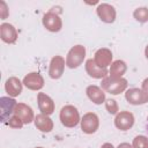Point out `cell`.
I'll return each instance as SVG.
<instances>
[{
  "instance_id": "1",
  "label": "cell",
  "mask_w": 148,
  "mask_h": 148,
  "mask_svg": "<svg viewBox=\"0 0 148 148\" xmlns=\"http://www.w3.org/2000/svg\"><path fill=\"white\" fill-rule=\"evenodd\" d=\"M127 80L124 77H111L106 76L102 80V89L111 95H118L124 92L127 88Z\"/></svg>"
},
{
  "instance_id": "2",
  "label": "cell",
  "mask_w": 148,
  "mask_h": 148,
  "mask_svg": "<svg viewBox=\"0 0 148 148\" xmlns=\"http://www.w3.org/2000/svg\"><path fill=\"white\" fill-rule=\"evenodd\" d=\"M59 118H60L61 124L65 127H68V128L75 127L81 121L77 109L74 105H71V104L69 105H65V106L61 108Z\"/></svg>"
},
{
  "instance_id": "3",
  "label": "cell",
  "mask_w": 148,
  "mask_h": 148,
  "mask_svg": "<svg viewBox=\"0 0 148 148\" xmlns=\"http://www.w3.org/2000/svg\"><path fill=\"white\" fill-rule=\"evenodd\" d=\"M86 58V47L81 44L74 45L67 53L66 65L69 68H77Z\"/></svg>"
},
{
  "instance_id": "4",
  "label": "cell",
  "mask_w": 148,
  "mask_h": 148,
  "mask_svg": "<svg viewBox=\"0 0 148 148\" xmlns=\"http://www.w3.org/2000/svg\"><path fill=\"white\" fill-rule=\"evenodd\" d=\"M80 123H81V130L86 134H92L99 127V119L97 114L94 112H88L83 114Z\"/></svg>"
},
{
  "instance_id": "5",
  "label": "cell",
  "mask_w": 148,
  "mask_h": 148,
  "mask_svg": "<svg viewBox=\"0 0 148 148\" xmlns=\"http://www.w3.org/2000/svg\"><path fill=\"white\" fill-rule=\"evenodd\" d=\"M42 22H43L44 28L51 32H58L62 28V21L60 18V16L56 13H52V12L45 13L43 15Z\"/></svg>"
},
{
  "instance_id": "6",
  "label": "cell",
  "mask_w": 148,
  "mask_h": 148,
  "mask_svg": "<svg viewBox=\"0 0 148 148\" xmlns=\"http://www.w3.org/2000/svg\"><path fill=\"white\" fill-rule=\"evenodd\" d=\"M17 103L14 98L10 97H1L0 98V116H1V120L3 123H7V120L14 114L15 112V108H16Z\"/></svg>"
},
{
  "instance_id": "7",
  "label": "cell",
  "mask_w": 148,
  "mask_h": 148,
  "mask_svg": "<svg viewBox=\"0 0 148 148\" xmlns=\"http://www.w3.org/2000/svg\"><path fill=\"white\" fill-rule=\"evenodd\" d=\"M125 98L130 104L133 105H142L148 103V94H146L142 89L131 88L125 92Z\"/></svg>"
},
{
  "instance_id": "8",
  "label": "cell",
  "mask_w": 148,
  "mask_h": 148,
  "mask_svg": "<svg viewBox=\"0 0 148 148\" xmlns=\"http://www.w3.org/2000/svg\"><path fill=\"white\" fill-rule=\"evenodd\" d=\"M134 125V116L130 111H120L116 114L114 126L120 131H127Z\"/></svg>"
},
{
  "instance_id": "9",
  "label": "cell",
  "mask_w": 148,
  "mask_h": 148,
  "mask_svg": "<svg viewBox=\"0 0 148 148\" xmlns=\"http://www.w3.org/2000/svg\"><path fill=\"white\" fill-rule=\"evenodd\" d=\"M96 13L104 23H113L117 16L114 7L109 3H99L96 8Z\"/></svg>"
},
{
  "instance_id": "10",
  "label": "cell",
  "mask_w": 148,
  "mask_h": 148,
  "mask_svg": "<svg viewBox=\"0 0 148 148\" xmlns=\"http://www.w3.org/2000/svg\"><path fill=\"white\" fill-rule=\"evenodd\" d=\"M65 59L61 57V56H54L52 59H51V62H50V68H49V75L51 79H60L64 74V71H65Z\"/></svg>"
},
{
  "instance_id": "11",
  "label": "cell",
  "mask_w": 148,
  "mask_h": 148,
  "mask_svg": "<svg viewBox=\"0 0 148 148\" xmlns=\"http://www.w3.org/2000/svg\"><path fill=\"white\" fill-rule=\"evenodd\" d=\"M23 84L30 90H40L44 87V79L38 72H31L23 77Z\"/></svg>"
},
{
  "instance_id": "12",
  "label": "cell",
  "mask_w": 148,
  "mask_h": 148,
  "mask_svg": "<svg viewBox=\"0 0 148 148\" xmlns=\"http://www.w3.org/2000/svg\"><path fill=\"white\" fill-rule=\"evenodd\" d=\"M94 61L101 68H106L112 64V52L106 47L98 49L94 54Z\"/></svg>"
},
{
  "instance_id": "13",
  "label": "cell",
  "mask_w": 148,
  "mask_h": 148,
  "mask_svg": "<svg viewBox=\"0 0 148 148\" xmlns=\"http://www.w3.org/2000/svg\"><path fill=\"white\" fill-rule=\"evenodd\" d=\"M37 102H38V108H39V110L43 114L50 116L54 112V109H56L54 102L49 95H46L44 92H38Z\"/></svg>"
},
{
  "instance_id": "14",
  "label": "cell",
  "mask_w": 148,
  "mask_h": 148,
  "mask_svg": "<svg viewBox=\"0 0 148 148\" xmlns=\"http://www.w3.org/2000/svg\"><path fill=\"white\" fill-rule=\"evenodd\" d=\"M0 37L7 44H14L17 39V31L10 23H2L0 25Z\"/></svg>"
},
{
  "instance_id": "15",
  "label": "cell",
  "mask_w": 148,
  "mask_h": 148,
  "mask_svg": "<svg viewBox=\"0 0 148 148\" xmlns=\"http://www.w3.org/2000/svg\"><path fill=\"white\" fill-rule=\"evenodd\" d=\"M14 114H16L23 121L24 125L25 124H30L32 120H35V116H34L32 109L29 105L24 104V103H17Z\"/></svg>"
},
{
  "instance_id": "16",
  "label": "cell",
  "mask_w": 148,
  "mask_h": 148,
  "mask_svg": "<svg viewBox=\"0 0 148 148\" xmlns=\"http://www.w3.org/2000/svg\"><path fill=\"white\" fill-rule=\"evenodd\" d=\"M86 72L90 77L94 79H105L108 76V69L98 67L94 59H88L86 61Z\"/></svg>"
},
{
  "instance_id": "17",
  "label": "cell",
  "mask_w": 148,
  "mask_h": 148,
  "mask_svg": "<svg viewBox=\"0 0 148 148\" xmlns=\"http://www.w3.org/2000/svg\"><path fill=\"white\" fill-rule=\"evenodd\" d=\"M22 86H23V82H21L18 77L10 76L7 79L5 83V89L10 97H16L22 92Z\"/></svg>"
},
{
  "instance_id": "18",
  "label": "cell",
  "mask_w": 148,
  "mask_h": 148,
  "mask_svg": "<svg viewBox=\"0 0 148 148\" xmlns=\"http://www.w3.org/2000/svg\"><path fill=\"white\" fill-rule=\"evenodd\" d=\"M86 92H87L88 98L95 104H102V103L105 102V92H104V90L102 88L95 86V84L88 86L87 89H86Z\"/></svg>"
},
{
  "instance_id": "19",
  "label": "cell",
  "mask_w": 148,
  "mask_h": 148,
  "mask_svg": "<svg viewBox=\"0 0 148 148\" xmlns=\"http://www.w3.org/2000/svg\"><path fill=\"white\" fill-rule=\"evenodd\" d=\"M35 126L37 127V130H39L40 132H44V133H49L53 130V121L52 119L46 116V114H43V113H39L35 117Z\"/></svg>"
},
{
  "instance_id": "20",
  "label": "cell",
  "mask_w": 148,
  "mask_h": 148,
  "mask_svg": "<svg viewBox=\"0 0 148 148\" xmlns=\"http://www.w3.org/2000/svg\"><path fill=\"white\" fill-rule=\"evenodd\" d=\"M127 71V65L123 60H116L110 66V76L111 77H123V75Z\"/></svg>"
},
{
  "instance_id": "21",
  "label": "cell",
  "mask_w": 148,
  "mask_h": 148,
  "mask_svg": "<svg viewBox=\"0 0 148 148\" xmlns=\"http://www.w3.org/2000/svg\"><path fill=\"white\" fill-rule=\"evenodd\" d=\"M133 17L141 23L148 22V8L147 7H139L134 9L133 12Z\"/></svg>"
},
{
  "instance_id": "22",
  "label": "cell",
  "mask_w": 148,
  "mask_h": 148,
  "mask_svg": "<svg viewBox=\"0 0 148 148\" xmlns=\"http://www.w3.org/2000/svg\"><path fill=\"white\" fill-rule=\"evenodd\" d=\"M132 147L133 148H148V138L145 135L135 136L133 140Z\"/></svg>"
},
{
  "instance_id": "23",
  "label": "cell",
  "mask_w": 148,
  "mask_h": 148,
  "mask_svg": "<svg viewBox=\"0 0 148 148\" xmlns=\"http://www.w3.org/2000/svg\"><path fill=\"white\" fill-rule=\"evenodd\" d=\"M105 109L106 111L110 113V114H117L118 111H119V108H118V104L114 99H105Z\"/></svg>"
},
{
  "instance_id": "24",
  "label": "cell",
  "mask_w": 148,
  "mask_h": 148,
  "mask_svg": "<svg viewBox=\"0 0 148 148\" xmlns=\"http://www.w3.org/2000/svg\"><path fill=\"white\" fill-rule=\"evenodd\" d=\"M9 127H12V128H22L23 127V121L16 116V114H13L8 120H7V123H6Z\"/></svg>"
},
{
  "instance_id": "25",
  "label": "cell",
  "mask_w": 148,
  "mask_h": 148,
  "mask_svg": "<svg viewBox=\"0 0 148 148\" xmlns=\"http://www.w3.org/2000/svg\"><path fill=\"white\" fill-rule=\"evenodd\" d=\"M0 16H1L2 20L7 18V16H8V7H7V3L3 0L0 1Z\"/></svg>"
},
{
  "instance_id": "26",
  "label": "cell",
  "mask_w": 148,
  "mask_h": 148,
  "mask_svg": "<svg viewBox=\"0 0 148 148\" xmlns=\"http://www.w3.org/2000/svg\"><path fill=\"white\" fill-rule=\"evenodd\" d=\"M141 89H142L146 94H148V77L142 81V83H141Z\"/></svg>"
},
{
  "instance_id": "27",
  "label": "cell",
  "mask_w": 148,
  "mask_h": 148,
  "mask_svg": "<svg viewBox=\"0 0 148 148\" xmlns=\"http://www.w3.org/2000/svg\"><path fill=\"white\" fill-rule=\"evenodd\" d=\"M117 148H133V147H132L130 143H127V142H123V143H120Z\"/></svg>"
},
{
  "instance_id": "28",
  "label": "cell",
  "mask_w": 148,
  "mask_h": 148,
  "mask_svg": "<svg viewBox=\"0 0 148 148\" xmlns=\"http://www.w3.org/2000/svg\"><path fill=\"white\" fill-rule=\"evenodd\" d=\"M101 148H114V147H113V145H112V143L105 142V143H103V145H102V147H101Z\"/></svg>"
},
{
  "instance_id": "29",
  "label": "cell",
  "mask_w": 148,
  "mask_h": 148,
  "mask_svg": "<svg viewBox=\"0 0 148 148\" xmlns=\"http://www.w3.org/2000/svg\"><path fill=\"white\" fill-rule=\"evenodd\" d=\"M145 56H146V58L148 59V45H147L146 49H145Z\"/></svg>"
},
{
  "instance_id": "30",
  "label": "cell",
  "mask_w": 148,
  "mask_h": 148,
  "mask_svg": "<svg viewBox=\"0 0 148 148\" xmlns=\"http://www.w3.org/2000/svg\"><path fill=\"white\" fill-rule=\"evenodd\" d=\"M36 148H44V147H36Z\"/></svg>"
}]
</instances>
